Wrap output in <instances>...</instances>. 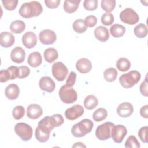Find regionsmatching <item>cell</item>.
I'll return each mask as SVG.
<instances>
[{"label":"cell","mask_w":148,"mask_h":148,"mask_svg":"<svg viewBox=\"0 0 148 148\" xmlns=\"http://www.w3.org/2000/svg\"><path fill=\"white\" fill-rule=\"evenodd\" d=\"M98 104V99L94 95H87L84 101V106L88 110H92L95 108Z\"/></svg>","instance_id":"28"},{"label":"cell","mask_w":148,"mask_h":148,"mask_svg":"<svg viewBox=\"0 0 148 148\" xmlns=\"http://www.w3.org/2000/svg\"><path fill=\"white\" fill-rule=\"evenodd\" d=\"M25 58V52L21 47H16L10 53V58L15 63L20 64L23 62Z\"/></svg>","instance_id":"18"},{"label":"cell","mask_w":148,"mask_h":148,"mask_svg":"<svg viewBox=\"0 0 148 148\" xmlns=\"http://www.w3.org/2000/svg\"><path fill=\"white\" fill-rule=\"evenodd\" d=\"M140 91L143 95L145 97L148 96V84L146 77L145 80L142 82L140 86Z\"/></svg>","instance_id":"46"},{"label":"cell","mask_w":148,"mask_h":148,"mask_svg":"<svg viewBox=\"0 0 148 148\" xmlns=\"http://www.w3.org/2000/svg\"><path fill=\"white\" fill-rule=\"evenodd\" d=\"M114 124L112 122H105L97 127L95 131V136L100 140H106L112 135V131Z\"/></svg>","instance_id":"7"},{"label":"cell","mask_w":148,"mask_h":148,"mask_svg":"<svg viewBox=\"0 0 148 148\" xmlns=\"http://www.w3.org/2000/svg\"><path fill=\"white\" fill-rule=\"evenodd\" d=\"M22 43L26 48L31 49L34 47L37 43L36 34L31 31L25 33L22 36Z\"/></svg>","instance_id":"15"},{"label":"cell","mask_w":148,"mask_h":148,"mask_svg":"<svg viewBox=\"0 0 148 148\" xmlns=\"http://www.w3.org/2000/svg\"><path fill=\"white\" fill-rule=\"evenodd\" d=\"M84 112V108L82 105H75L65 110V116L69 120H75L82 116Z\"/></svg>","instance_id":"12"},{"label":"cell","mask_w":148,"mask_h":148,"mask_svg":"<svg viewBox=\"0 0 148 148\" xmlns=\"http://www.w3.org/2000/svg\"><path fill=\"white\" fill-rule=\"evenodd\" d=\"M108 116V112L105 108H99L94 111L92 117L94 121L97 122L105 120Z\"/></svg>","instance_id":"33"},{"label":"cell","mask_w":148,"mask_h":148,"mask_svg":"<svg viewBox=\"0 0 148 148\" xmlns=\"http://www.w3.org/2000/svg\"><path fill=\"white\" fill-rule=\"evenodd\" d=\"M55 128L52 119L50 116H46L38 123L35 130V138L40 142L44 143L50 138V132Z\"/></svg>","instance_id":"1"},{"label":"cell","mask_w":148,"mask_h":148,"mask_svg":"<svg viewBox=\"0 0 148 148\" xmlns=\"http://www.w3.org/2000/svg\"><path fill=\"white\" fill-rule=\"evenodd\" d=\"M6 97L10 100L16 99L20 94V88L18 86L14 83L8 85L5 91Z\"/></svg>","instance_id":"21"},{"label":"cell","mask_w":148,"mask_h":148,"mask_svg":"<svg viewBox=\"0 0 148 148\" xmlns=\"http://www.w3.org/2000/svg\"><path fill=\"white\" fill-rule=\"evenodd\" d=\"M101 21L105 25H110L114 22V16L110 13H105L101 16Z\"/></svg>","instance_id":"37"},{"label":"cell","mask_w":148,"mask_h":148,"mask_svg":"<svg viewBox=\"0 0 148 148\" xmlns=\"http://www.w3.org/2000/svg\"><path fill=\"white\" fill-rule=\"evenodd\" d=\"M147 130H148V127L147 126H144L140 128V130L138 131V136L140 138V139L143 142V143H147Z\"/></svg>","instance_id":"40"},{"label":"cell","mask_w":148,"mask_h":148,"mask_svg":"<svg viewBox=\"0 0 148 148\" xmlns=\"http://www.w3.org/2000/svg\"><path fill=\"white\" fill-rule=\"evenodd\" d=\"M117 71L114 68H108L103 72L104 79L108 82H112L114 81L117 78Z\"/></svg>","instance_id":"31"},{"label":"cell","mask_w":148,"mask_h":148,"mask_svg":"<svg viewBox=\"0 0 148 148\" xmlns=\"http://www.w3.org/2000/svg\"><path fill=\"white\" fill-rule=\"evenodd\" d=\"M43 114L42 107L38 104L29 105L27 109V116L31 119L35 120L39 118Z\"/></svg>","instance_id":"17"},{"label":"cell","mask_w":148,"mask_h":148,"mask_svg":"<svg viewBox=\"0 0 148 148\" xmlns=\"http://www.w3.org/2000/svg\"><path fill=\"white\" fill-rule=\"evenodd\" d=\"M73 29L77 33L82 34L84 32L87 28V27L84 23V21L82 19L76 20L72 24Z\"/></svg>","instance_id":"32"},{"label":"cell","mask_w":148,"mask_h":148,"mask_svg":"<svg viewBox=\"0 0 148 148\" xmlns=\"http://www.w3.org/2000/svg\"><path fill=\"white\" fill-rule=\"evenodd\" d=\"M110 32L112 36L118 38L124 35L125 32V28L122 25L115 24L110 28Z\"/></svg>","instance_id":"26"},{"label":"cell","mask_w":148,"mask_h":148,"mask_svg":"<svg viewBox=\"0 0 148 148\" xmlns=\"http://www.w3.org/2000/svg\"><path fill=\"white\" fill-rule=\"evenodd\" d=\"M72 147H86V146L84 145L82 142H76L73 146Z\"/></svg>","instance_id":"48"},{"label":"cell","mask_w":148,"mask_h":148,"mask_svg":"<svg viewBox=\"0 0 148 148\" xmlns=\"http://www.w3.org/2000/svg\"><path fill=\"white\" fill-rule=\"evenodd\" d=\"M44 2L47 8L50 9H55L59 6L61 1L60 0H45Z\"/></svg>","instance_id":"45"},{"label":"cell","mask_w":148,"mask_h":148,"mask_svg":"<svg viewBox=\"0 0 148 148\" xmlns=\"http://www.w3.org/2000/svg\"><path fill=\"white\" fill-rule=\"evenodd\" d=\"M20 75L18 76L19 79H24L29 76L30 73V69L27 66H20Z\"/></svg>","instance_id":"43"},{"label":"cell","mask_w":148,"mask_h":148,"mask_svg":"<svg viewBox=\"0 0 148 148\" xmlns=\"http://www.w3.org/2000/svg\"><path fill=\"white\" fill-rule=\"evenodd\" d=\"M59 97L63 103L66 104L73 103L77 99V94L72 88L66 84H64L59 90Z\"/></svg>","instance_id":"5"},{"label":"cell","mask_w":148,"mask_h":148,"mask_svg":"<svg viewBox=\"0 0 148 148\" xmlns=\"http://www.w3.org/2000/svg\"><path fill=\"white\" fill-rule=\"evenodd\" d=\"M127 134V130L125 126L118 124L114 125L112 131L111 137L113 141L117 143L122 142Z\"/></svg>","instance_id":"11"},{"label":"cell","mask_w":148,"mask_h":148,"mask_svg":"<svg viewBox=\"0 0 148 148\" xmlns=\"http://www.w3.org/2000/svg\"><path fill=\"white\" fill-rule=\"evenodd\" d=\"M43 12V7L38 1H31L21 5L19 9L20 15L24 18H29L39 16Z\"/></svg>","instance_id":"2"},{"label":"cell","mask_w":148,"mask_h":148,"mask_svg":"<svg viewBox=\"0 0 148 148\" xmlns=\"http://www.w3.org/2000/svg\"><path fill=\"white\" fill-rule=\"evenodd\" d=\"M20 75V68L16 66H10L6 70L0 71V82L4 83L9 80H13L18 77Z\"/></svg>","instance_id":"10"},{"label":"cell","mask_w":148,"mask_h":148,"mask_svg":"<svg viewBox=\"0 0 148 148\" xmlns=\"http://www.w3.org/2000/svg\"><path fill=\"white\" fill-rule=\"evenodd\" d=\"M120 18L123 23L130 25H134L139 20V17L136 12L130 8L125 9L120 13Z\"/></svg>","instance_id":"8"},{"label":"cell","mask_w":148,"mask_h":148,"mask_svg":"<svg viewBox=\"0 0 148 148\" xmlns=\"http://www.w3.org/2000/svg\"><path fill=\"white\" fill-rule=\"evenodd\" d=\"M18 0H2V3L3 7L7 10H14L18 3Z\"/></svg>","instance_id":"38"},{"label":"cell","mask_w":148,"mask_h":148,"mask_svg":"<svg viewBox=\"0 0 148 148\" xmlns=\"http://www.w3.org/2000/svg\"><path fill=\"white\" fill-rule=\"evenodd\" d=\"M77 70L82 73H87L89 72L92 68L91 61L86 58H82L78 60L76 63Z\"/></svg>","instance_id":"19"},{"label":"cell","mask_w":148,"mask_h":148,"mask_svg":"<svg viewBox=\"0 0 148 148\" xmlns=\"http://www.w3.org/2000/svg\"><path fill=\"white\" fill-rule=\"evenodd\" d=\"M140 114L142 117L145 119L148 118V105H146L140 108Z\"/></svg>","instance_id":"47"},{"label":"cell","mask_w":148,"mask_h":148,"mask_svg":"<svg viewBox=\"0 0 148 148\" xmlns=\"http://www.w3.org/2000/svg\"><path fill=\"white\" fill-rule=\"evenodd\" d=\"M124 146L126 148H139L140 147V143L134 135H131L128 137Z\"/></svg>","instance_id":"34"},{"label":"cell","mask_w":148,"mask_h":148,"mask_svg":"<svg viewBox=\"0 0 148 148\" xmlns=\"http://www.w3.org/2000/svg\"><path fill=\"white\" fill-rule=\"evenodd\" d=\"M51 72L56 80L62 82L66 78L68 69L62 62H56L52 65Z\"/></svg>","instance_id":"9"},{"label":"cell","mask_w":148,"mask_h":148,"mask_svg":"<svg viewBox=\"0 0 148 148\" xmlns=\"http://www.w3.org/2000/svg\"><path fill=\"white\" fill-rule=\"evenodd\" d=\"M141 77L139 71L134 70L127 73L123 74L119 77V82L122 87L125 88H130L137 84Z\"/></svg>","instance_id":"4"},{"label":"cell","mask_w":148,"mask_h":148,"mask_svg":"<svg viewBox=\"0 0 148 148\" xmlns=\"http://www.w3.org/2000/svg\"><path fill=\"white\" fill-rule=\"evenodd\" d=\"M84 21V23L87 27H93L97 24V18L95 16L90 15V16H87Z\"/></svg>","instance_id":"42"},{"label":"cell","mask_w":148,"mask_h":148,"mask_svg":"<svg viewBox=\"0 0 148 148\" xmlns=\"http://www.w3.org/2000/svg\"><path fill=\"white\" fill-rule=\"evenodd\" d=\"M10 31L14 34H20L25 29V24L21 20H14L10 25Z\"/></svg>","instance_id":"27"},{"label":"cell","mask_w":148,"mask_h":148,"mask_svg":"<svg viewBox=\"0 0 148 148\" xmlns=\"http://www.w3.org/2000/svg\"><path fill=\"white\" fill-rule=\"evenodd\" d=\"M39 39L43 45H52L57 40L56 33L50 29H44L39 34Z\"/></svg>","instance_id":"13"},{"label":"cell","mask_w":148,"mask_h":148,"mask_svg":"<svg viewBox=\"0 0 148 148\" xmlns=\"http://www.w3.org/2000/svg\"><path fill=\"white\" fill-rule=\"evenodd\" d=\"M93 126L94 123L91 120L85 119L72 126L71 133L75 137H83L92 131Z\"/></svg>","instance_id":"3"},{"label":"cell","mask_w":148,"mask_h":148,"mask_svg":"<svg viewBox=\"0 0 148 148\" xmlns=\"http://www.w3.org/2000/svg\"><path fill=\"white\" fill-rule=\"evenodd\" d=\"M134 32L136 37L139 38H143L147 35V27L144 24H139L134 28Z\"/></svg>","instance_id":"29"},{"label":"cell","mask_w":148,"mask_h":148,"mask_svg":"<svg viewBox=\"0 0 148 148\" xmlns=\"http://www.w3.org/2000/svg\"><path fill=\"white\" fill-rule=\"evenodd\" d=\"M14 131L23 141H28L32 136V127L25 123H17L14 127Z\"/></svg>","instance_id":"6"},{"label":"cell","mask_w":148,"mask_h":148,"mask_svg":"<svg viewBox=\"0 0 148 148\" xmlns=\"http://www.w3.org/2000/svg\"><path fill=\"white\" fill-rule=\"evenodd\" d=\"M116 6V1L114 0H102L101 1V7L106 12H110L113 10Z\"/></svg>","instance_id":"35"},{"label":"cell","mask_w":148,"mask_h":148,"mask_svg":"<svg viewBox=\"0 0 148 148\" xmlns=\"http://www.w3.org/2000/svg\"><path fill=\"white\" fill-rule=\"evenodd\" d=\"M134 108L131 103L129 102H123L120 103L117 108L118 115L121 117H128L132 114Z\"/></svg>","instance_id":"16"},{"label":"cell","mask_w":148,"mask_h":148,"mask_svg":"<svg viewBox=\"0 0 148 148\" xmlns=\"http://www.w3.org/2000/svg\"><path fill=\"white\" fill-rule=\"evenodd\" d=\"M94 35L97 39L102 42H105L108 40L109 34L108 29L103 26H98L94 30Z\"/></svg>","instance_id":"22"},{"label":"cell","mask_w":148,"mask_h":148,"mask_svg":"<svg viewBox=\"0 0 148 148\" xmlns=\"http://www.w3.org/2000/svg\"><path fill=\"white\" fill-rule=\"evenodd\" d=\"M15 41L14 36L9 32H2L0 34V44L3 47H11Z\"/></svg>","instance_id":"20"},{"label":"cell","mask_w":148,"mask_h":148,"mask_svg":"<svg viewBox=\"0 0 148 148\" xmlns=\"http://www.w3.org/2000/svg\"><path fill=\"white\" fill-rule=\"evenodd\" d=\"M117 68L121 72H125L130 69L131 67L130 61L126 58H120L116 62Z\"/></svg>","instance_id":"30"},{"label":"cell","mask_w":148,"mask_h":148,"mask_svg":"<svg viewBox=\"0 0 148 148\" xmlns=\"http://www.w3.org/2000/svg\"><path fill=\"white\" fill-rule=\"evenodd\" d=\"M40 88L47 92H52L56 88L54 81L49 76H43L40 78L39 82Z\"/></svg>","instance_id":"14"},{"label":"cell","mask_w":148,"mask_h":148,"mask_svg":"<svg viewBox=\"0 0 148 148\" xmlns=\"http://www.w3.org/2000/svg\"><path fill=\"white\" fill-rule=\"evenodd\" d=\"M28 64L33 68L39 66L42 62V57L39 52L34 51L31 53L27 59Z\"/></svg>","instance_id":"23"},{"label":"cell","mask_w":148,"mask_h":148,"mask_svg":"<svg viewBox=\"0 0 148 148\" xmlns=\"http://www.w3.org/2000/svg\"><path fill=\"white\" fill-rule=\"evenodd\" d=\"M51 118L52 119V121L55 127H57L61 125L64 122L63 117L62 116V115L60 114H54L51 116Z\"/></svg>","instance_id":"41"},{"label":"cell","mask_w":148,"mask_h":148,"mask_svg":"<svg viewBox=\"0 0 148 148\" xmlns=\"http://www.w3.org/2000/svg\"><path fill=\"white\" fill-rule=\"evenodd\" d=\"M25 114V109L21 105L14 107L12 111V115L14 119L20 120L24 117Z\"/></svg>","instance_id":"36"},{"label":"cell","mask_w":148,"mask_h":148,"mask_svg":"<svg viewBox=\"0 0 148 148\" xmlns=\"http://www.w3.org/2000/svg\"><path fill=\"white\" fill-rule=\"evenodd\" d=\"M44 58L49 63H51L57 59L58 54L56 49L53 47L46 49L44 51Z\"/></svg>","instance_id":"25"},{"label":"cell","mask_w":148,"mask_h":148,"mask_svg":"<svg viewBox=\"0 0 148 148\" xmlns=\"http://www.w3.org/2000/svg\"><path fill=\"white\" fill-rule=\"evenodd\" d=\"M80 3V0H66L64 2V9L68 13H72L77 10Z\"/></svg>","instance_id":"24"},{"label":"cell","mask_w":148,"mask_h":148,"mask_svg":"<svg viewBox=\"0 0 148 148\" xmlns=\"http://www.w3.org/2000/svg\"><path fill=\"white\" fill-rule=\"evenodd\" d=\"M83 6L87 10L92 11L95 10L98 7L97 0H85L83 2Z\"/></svg>","instance_id":"39"},{"label":"cell","mask_w":148,"mask_h":148,"mask_svg":"<svg viewBox=\"0 0 148 148\" xmlns=\"http://www.w3.org/2000/svg\"><path fill=\"white\" fill-rule=\"evenodd\" d=\"M76 73L73 71H71L66 80L65 84L70 87H72L75 84L76 82Z\"/></svg>","instance_id":"44"}]
</instances>
